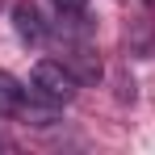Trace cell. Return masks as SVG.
Segmentation results:
<instances>
[{"instance_id": "obj_1", "label": "cell", "mask_w": 155, "mask_h": 155, "mask_svg": "<svg viewBox=\"0 0 155 155\" xmlns=\"http://www.w3.org/2000/svg\"><path fill=\"white\" fill-rule=\"evenodd\" d=\"M80 92V76L71 63L63 59H38L34 71H29V101H42L59 109V105H71Z\"/></svg>"}, {"instance_id": "obj_2", "label": "cell", "mask_w": 155, "mask_h": 155, "mask_svg": "<svg viewBox=\"0 0 155 155\" xmlns=\"http://www.w3.org/2000/svg\"><path fill=\"white\" fill-rule=\"evenodd\" d=\"M8 17H13V29H17V38H21L25 46H42V42L51 38V25H46L42 8H38L34 0H17Z\"/></svg>"}, {"instance_id": "obj_3", "label": "cell", "mask_w": 155, "mask_h": 155, "mask_svg": "<svg viewBox=\"0 0 155 155\" xmlns=\"http://www.w3.org/2000/svg\"><path fill=\"white\" fill-rule=\"evenodd\" d=\"M29 101V92L17 84V80L8 76V71H0V117H13V113H21Z\"/></svg>"}, {"instance_id": "obj_4", "label": "cell", "mask_w": 155, "mask_h": 155, "mask_svg": "<svg viewBox=\"0 0 155 155\" xmlns=\"http://www.w3.org/2000/svg\"><path fill=\"white\" fill-rule=\"evenodd\" d=\"M51 4L59 13H84V8H88V0H51Z\"/></svg>"}, {"instance_id": "obj_5", "label": "cell", "mask_w": 155, "mask_h": 155, "mask_svg": "<svg viewBox=\"0 0 155 155\" xmlns=\"http://www.w3.org/2000/svg\"><path fill=\"white\" fill-rule=\"evenodd\" d=\"M4 147H8V138H4V134H0V151H4Z\"/></svg>"}]
</instances>
